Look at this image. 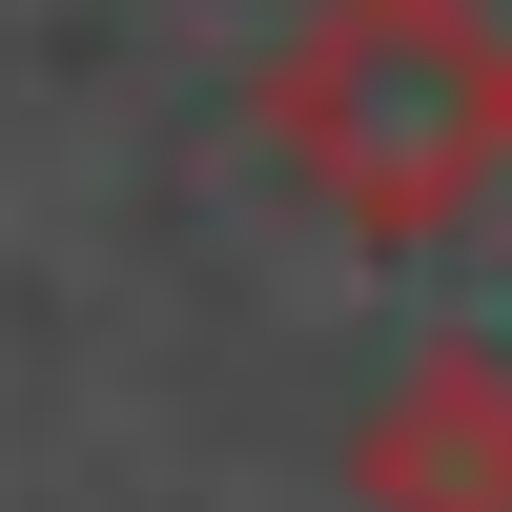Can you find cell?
Returning <instances> with one entry per match:
<instances>
[{
	"mask_svg": "<svg viewBox=\"0 0 512 512\" xmlns=\"http://www.w3.org/2000/svg\"><path fill=\"white\" fill-rule=\"evenodd\" d=\"M267 144L328 226L431 246L512 185V21L492 0H308L267 41Z\"/></svg>",
	"mask_w": 512,
	"mask_h": 512,
	"instance_id": "1",
	"label": "cell"
},
{
	"mask_svg": "<svg viewBox=\"0 0 512 512\" xmlns=\"http://www.w3.org/2000/svg\"><path fill=\"white\" fill-rule=\"evenodd\" d=\"M349 512H512V349H410L349 431Z\"/></svg>",
	"mask_w": 512,
	"mask_h": 512,
	"instance_id": "2",
	"label": "cell"
}]
</instances>
